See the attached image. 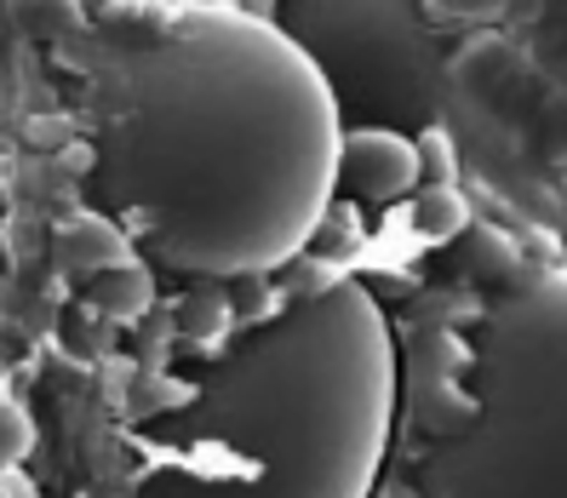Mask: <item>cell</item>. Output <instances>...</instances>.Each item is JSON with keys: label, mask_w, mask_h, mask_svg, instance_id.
I'll use <instances>...</instances> for the list:
<instances>
[{"label": "cell", "mask_w": 567, "mask_h": 498, "mask_svg": "<svg viewBox=\"0 0 567 498\" xmlns=\"http://www.w3.org/2000/svg\"><path fill=\"white\" fill-rule=\"evenodd\" d=\"M86 207L166 276H276L316 247L339 195L332 92L252 12L104 41L86 63Z\"/></svg>", "instance_id": "1"}, {"label": "cell", "mask_w": 567, "mask_h": 498, "mask_svg": "<svg viewBox=\"0 0 567 498\" xmlns=\"http://www.w3.org/2000/svg\"><path fill=\"white\" fill-rule=\"evenodd\" d=\"M178 384V407L126 424L132 498H373L402 344L379 298L339 276L236 326Z\"/></svg>", "instance_id": "2"}, {"label": "cell", "mask_w": 567, "mask_h": 498, "mask_svg": "<svg viewBox=\"0 0 567 498\" xmlns=\"http://www.w3.org/2000/svg\"><path fill=\"white\" fill-rule=\"evenodd\" d=\"M471 418L408 442L419 498H567V270L505 287L464 339Z\"/></svg>", "instance_id": "3"}, {"label": "cell", "mask_w": 567, "mask_h": 498, "mask_svg": "<svg viewBox=\"0 0 567 498\" xmlns=\"http://www.w3.org/2000/svg\"><path fill=\"white\" fill-rule=\"evenodd\" d=\"M270 23L310 58L344 126H436L447 46L419 0H276Z\"/></svg>", "instance_id": "4"}, {"label": "cell", "mask_w": 567, "mask_h": 498, "mask_svg": "<svg viewBox=\"0 0 567 498\" xmlns=\"http://www.w3.org/2000/svg\"><path fill=\"white\" fill-rule=\"evenodd\" d=\"M419 138L395 126H344L339 132V189L355 207H395L419 189Z\"/></svg>", "instance_id": "5"}, {"label": "cell", "mask_w": 567, "mask_h": 498, "mask_svg": "<svg viewBox=\"0 0 567 498\" xmlns=\"http://www.w3.org/2000/svg\"><path fill=\"white\" fill-rule=\"evenodd\" d=\"M52 252H58V270L81 276V281L115 270V263H126V258H138L132 241H126V229L115 218H104V212H92V207H75L52 229Z\"/></svg>", "instance_id": "6"}, {"label": "cell", "mask_w": 567, "mask_h": 498, "mask_svg": "<svg viewBox=\"0 0 567 498\" xmlns=\"http://www.w3.org/2000/svg\"><path fill=\"white\" fill-rule=\"evenodd\" d=\"M86 298H92V310L110 315V321H138L155 304V270L144 258H126V263H115V270L92 276Z\"/></svg>", "instance_id": "7"}, {"label": "cell", "mask_w": 567, "mask_h": 498, "mask_svg": "<svg viewBox=\"0 0 567 498\" xmlns=\"http://www.w3.org/2000/svg\"><path fill=\"white\" fill-rule=\"evenodd\" d=\"M229 332H236V310H229V298L218 292V281H207V287H195V292L178 298V339H184L189 355L224 344Z\"/></svg>", "instance_id": "8"}, {"label": "cell", "mask_w": 567, "mask_h": 498, "mask_svg": "<svg viewBox=\"0 0 567 498\" xmlns=\"http://www.w3.org/2000/svg\"><path fill=\"white\" fill-rule=\"evenodd\" d=\"M408 218H413V229H419V241H453L458 229L471 224V212H464V201H458L453 184H430L424 195H413Z\"/></svg>", "instance_id": "9"}, {"label": "cell", "mask_w": 567, "mask_h": 498, "mask_svg": "<svg viewBox=\"0 0 567 498\" xmlns=\"http://www.w3.org/2000/svg\"><path fill=\"white\" fill-rule=\"evenodd\" d=\"M29 453H35V418L18 395L0 390V470H18Z\"/></svg>", "instance_id": "10"}, {"label": "cell", "mask_w": 567, "mask_h": 498, "mask_svg": "<svg viewBox=\"0 0 567 498\" xmlns=\"http://www.w3.org/2000/svg\"><path fill=\"white\" fill-rule=\"evenodd\" d=\"M436 29H464V23H498L511 12V0H419Z\"/></svg>", "instance_id": "11"}, {"label": "cell", "mask_w": 567, "mask_h": 498, "mask_svg": "<svg viewBox=\"0 0 567 498\" xmlns=\"http://www.w3.org/2000/svg\"><path fill=\"white\" fill-rule=\"evenodd\" d=\"M23 18H29V29H35L41 41H63V35H75V29L86 23L81 0H23Z\"/></svg>", "instance_id": "12"}, {"label": "cell", "mask_w": 567, "mask_h": 498, "mask_svg": "<svg viewBox=\"0 0 567 498\" xmlns=\"http://www.w3.org/2000/svg\"><path fill=\"white\" fill-rule=\"evenodd\" d=\"M419 166L436 184H453V144H447V132H436V126L419 132Z\"/></svg>", "instance_id": "13"}, {"label": "cell", "mask_w": 567, "mask_h": 498, "mask_svg": "<svg viewBox=\"0 0 567 498\" xmlns=\"http://www.w3.org/2000/svg\"><path fill=\"white\" fill-rule=\"evenodd\" d=\"M0 498H41L35 487H29L18 470H0Z\"/></svg>", "instance_id": "14"}, {"label": "cell", "mask_w": 567, "mask_h": 498, "mask_svg": "<svg viewBox=\"0 0 567 498\" xmlns=\"http://www.w3.org/2000/svg\"><path fill=\"white\" fill-rule=\"evenodd\" d=\"M373 498H419V492H413L402 476H390V470H384V476H379V487H373Z\"/></svg>", "instance_id": "15"}]
</instances>
